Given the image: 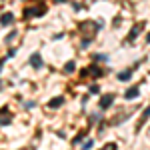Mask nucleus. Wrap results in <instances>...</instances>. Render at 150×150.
<instances>
[{"label":"nucleus","instance_id":"1","mask_svg":"<svg viewBox=\"0 0 150 150\" xmlns=\"http://www.w3.org/2000/svg\"><path fill=\"white\" fill-rule=\"evenodd\" d=\"M102 28V22H92V20H84V22L78 24V32L82 34V48H86L90 44V40H94L96 32Z\"/></svg>","mask_w":150,"mask_h":150},{"label":"nucleus","instance_id":"2","mask_svg":"<svg viewBox=\"0 0 150 150\" xmlns=\"http://www.w3.org/2000/svg\"><path fill=\"white\" fill-rule=\"evenodd\" d=\"M46 6L44 4H36V6H30V8H24V18H36V16H42L46 14Z\"/></svg>","mask_w":150,"mask_h":150},{"label":"nucleus","instance_id":"3","mask_svg":"<svg viewBox=\"0 0 150 150\" xmlns=\"http://www.w3.org/2000/svg\"><path fill=\"white\" fill-rule=\"evenodd\" d=\"M106 74V70L98 68V66H88V68L82 70V78H86V76H92V78H100Z\"/></svg>","mask_w":150,"mask_h":150},{"label":"nucleus","instance_id":"4","mask_svg":"<svg viewBox=\"0 0 150 150\" xmlns=\"http://www.w3.org/2000/svg\"><path fill=\"white\" fill-rule=\"evenodd\" d=\"M142 28H144V22H136V24H134V26H132V30H130V32H128V36H126V42H130V44H132V42L138 38V34L142 32Z\"/></svg>","mask_w":150,"mask_h":150},{"label":"nucleus","instance_id":"5","mask_svg":"<svg viewBox=\"0 0 150 150\" xmlns=\"http://www.w3.org/2000/svg\"><path fill=\"white\" fill-rule=\"evenodd\" d=\"M8 124H12L10 108H8V106H2V108H0V126H8Z\"/></svg>","mask_w":150,"mask_h":150},{"label":"nucleus","instance_id":"6","mask_svg":"<svg viewBox=\"0 0 150 150\" xmlns=\"http://www.w3.org/2000/svg\"><path fill=\"white\" fill-rule=\"evenodd\" d=\"M28 64H30L32 68H36V70H40L42 66H44V62H42V56H40L38 52H34V54L30 56V60H28Z\"/></svg>","mask_w":150,"mask_h":150},{"label":"nucleus","instance_id":"7","mask_svg":"<svg viewBox=\"0 0 150 150\" xmlns=\"http://www.w3.org/2000/svg\"><path fill=\"white\" fill-rule=\"evenodd\" d=\"M138 94H140V86H130L126 92H124V98H126V100H132V98H136Z\"/></svg>","mask_w":150,"mask_h":150},{"label":"nucleus","instance_id":"8","mask_svg":"<svg viewBox=\"0 0 150 150\" xmlns=\"http://www.w3.org/2000/svg\"><path fill=\"white\" fill-rule=\"evenodd\" d=\"M150 118V106H146L144 108V112H142V116H140V120H138V124H136V130H140V128L146 124V120Z\"/></svg>","mask_w":150,"mask_h":150},{"label":"nucleus","instance_id":"9","mask_svg":"<svg viewBox=\"0 0 150 150\" xmlns=\"http://www.w3.org/2000/svg\"><path fill=\"white\" fill-rule=\"evenodd\" d=\"M12 22H14V14H12V12H4V14L0 16V24H2V26H10Z\"/></svg>","mask_w":150,"mask_h":150},{"label":"nucleus","instance_id":"10","mask_svg":"<svg viewBox=\"0 0 150 150\" xmlns=\"http://www.w3.org/2000/svg\"><path fill=\"white\" fill-rule=\"evenodd\" d=\"M112 102H114V94H104L100 98V108H108L112 106Z\"/></svg>","mask_w":150,"mask_h":150},{"label":"nucleus","instance_id":"11","mask_svg":"<svg viewBox=\"0 0 150 150\" xmlns=\"http://www.w3.org/2000/svg\"><path fill=\"white\" fill-rule=\"evenodd\" d=\"M62 104H64V98H62V96H56V98H52V100L48 102V106H50V108H60Z\"/></svg>","mask_w":150,"mask_h":150},{"label":"nucleus","instance_id":"12","mask_svg":"<svg viewBox=\"0 0 150 150\" xmlns=\"http://www.w3.org/2000/svg\"><path fill=\"white\" fill-rule=\"evenodd\" d=\"M74 68H76V62H74V60H68V62H66V64H64V74H72V72H74Z\"/></svg>","mask_w":150,"mask_h":150},{"label":"nucleus","instance_id":"13","mask_svg":"<svg viewBox=\"0 0 150 150\" xmlns=\"http://www.w3.org/2000/svg\"><path fill=\"white\" fill-rule=\"evenodd\" d=\"M132 72H134L132 68H128V70H124V72H120V74H118V80H130Z\"/></svg>","mask_w":150,"mask_h":150},{"label":"nucleus","instance_id":"14","mask_svg":"<svg viewBox=\"0 0 150 150\" xmlns=\"http://www.w3.org/2000/svg\"><path fill=\"white\" fill-rule=\"evenodd\" d=\"M92 60H94V62H104V60H108V56L102 54V52H98V54H94V56H92Z\"/></svg>","mask_w":150,"mask_h":150},{"label":"nucleus","instance_id":"15","mask_svg":"<svg viewBox=\"0 0 150 150\" xmlns=\"http://www.w3.org/2000/svg\"><path fill=\"white\" fill-rule=\"evenodd\" d=\"M92 146H94V140H86V142L80 146V150H90Z\"/></svg>","mask_w":150,"mask_h":150},{"label":"nucleus","instance_id":"16","mask_svg":"<svg viewBox=\"0 0 150 150\" xmlns=\"http://www.w3.org/2000/svg\"><path fill=\"white\" fill-rule=\"evenodd\" d=\"M88 92H90V94H98V92H100V86H98V84H90Z\"/></svg>","mask_w":150,"mask_h":150},{"label":"nucleus","instance_id":"17","mask_svg":"<svg viewBox=\"0 0 150 150\" xmlns=\"http://www.w3.org/2000/svg\"><path fill=\"white\" fill-rule=\"evenodd\" d=\"M14 36H16V30H12L10 34H8L6 38H4V42H6V44H10V42H12V38H14Z\"/></svg>","mask_w":150,"mask_h":150},{"label":"nucleus","instance_id":"18","mask_svg":"<svg viewBox=\"0 0 150 150\" xmlns=\"http://www.w3.org/2000/svg\"><path fill=\"white\" fill-rule=\"evenodd\" d=\"M102 150H116V144L114 142H108V144H104Z\"/></svg>","mask_w":150,"mask_h":150},{"label":"nucleus","instance_id":"19","mask_svg":"<svg viewBox=\"0 0 150 150\" xmlns=\"http://www.w3.org/2000/svg\"><path fill=\"white\" fill-rule=\"evenodd\" d=\"M98 118H100L98 114H92V116H90V124H96V122H98Z\"/></svg>","mask_w":150,"mask_h":150},{"label":"nucleus","instance_id":"20","mask_svg":"<svg viewBox=\"0 0 150 150\" xmlns=\"http://www.w3.org/2000/svg\"><path fill=\"white\" fill-rule=\"evenodd\" d=\"M36 104L34 102H30V100H28V102H24V108H34Z\"/></svg>","mask_w":150,"mask_h":150},{"label":"nucleus","instance_id":"21","mask_svg":"<svg viewBox=\"0 0 150 150\" xmlns=\"http://www.w3.org/2000/svg\"><path fill=\"white\" fill-rule=\"evenodd\" d=\"M14 54H16V50L12 48V50H8V54H6V56H4V58H12V56H14Z\"/></svg>","mask_w":150,"mask_h":150},{"label":"nucleus","instance_id":"22","mask_svg":"<svg viewBox=\"0 0 150 150\" xmlns=\"http://www.w3.org/2000/svg\"><path fill=\"white\" fill-rule=\"evenodd\" d=\"M82 138H84V134H78V136L74 138V144H78V142H82Z\"/></svg>","mask_w":150,"mask_h":150},{"label":"nucleus","instance_id":"23","mask_svg":"<svg viewBox=\"0 0 150 150\" xmlns=\"http://www.w3.org/2000/svg\"><path fill=\"white\" fill-rule=\"evenodd\" d=\"M4 60H6V58H2V60H0V70H2V64H4Z\"/></svg>","mask_w":150,"mask_h":150},{"label":"nucleus","instance_id":"24","mask_svg":"<svg viewBox=\"0 0 150 150\" xmlns=\"http://www.w3.org/2000/svg\"><path fill=\"white\" fill-rule=\"evenodd\" d=\"M146 42H148V44H150V32H148V36H146Z\"/></svg>","mask_w":150,"mask_h":150},{"label":"nucleus","instance_id":"25","mask_svg":"<svg viewBox=\"0 0 150 150\" xmlns=\"http://www.w3.org/2000/svg\"><path fill=\"white\" fill-rule=\"evenodd\" d=\"M56 2H66V0H56Z\"/></svg>","mask_w":150,"mask_h":150},{"label":"nucleus","instance_id":"26","mask_svg":"<svg viewBox=\"0 0 150 150\" xmlns=\"http://www.w3.org/2000/svg\"><path fill=\"white\" fill-rule=\"evenodd\" d=\"M0 90H2V80H0Z\"/></svg>","mask_w":150,"mask_h":150}]
</instances>
